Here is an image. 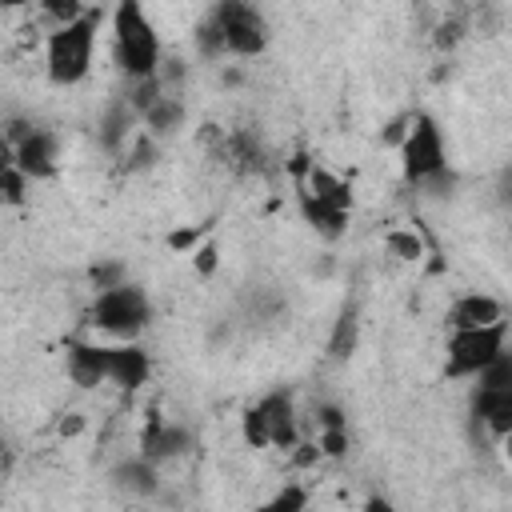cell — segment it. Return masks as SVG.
Here are the masks:
<instances>
[{
    "label": "cell",
    "instance_id": "obj_1",
    "mask_svg": "<svg viewBox=\"0 0 512 512\" xmlns=\"http://www.w3.org/2000/svg\"><path fill=\"white\" fill-rule=\"evenodd\" d=\"M112 56L128 80L156 76L164 48H160V32L148 20L140 0H116V8H112Z\"/></svg>",
    "mask_w": 512,
    "mask_h": 512
},
{
    "label": "cell",
    "instance_id": "obj_2",
    "mask_svg": "<svg viewBox=\"0 0 512 512\" xmlns=\"http://www.w3.org/2000/svg\"><path fill=\"white\" fill-rule=\"evenodd\" d=\"M100 20H104V12L88 8L80 20L48 32V40H44V72H48V80L56 88H72V84H80L92 72L96 40H100Z\"/></svg>",
    "mask_w": 512,
    "mask_h": 512
},
{
    "label": "cell",
    "instance_id": "obj_3",
    "mask_svg": "<svg viewBox=\"0 0 512 512\" xmlns=\"http://www.w3.org/2000/svg\"><path fill=\"white\" fill-rule=\"evenodd\" d=\"M152 320V300L140 284H112V288H100L88 304V324L96 332H108L116 340H136Z\"/></svg>",
    "mask_w": 512,
    "mask_h": 512
},
{
    "label": "cell",
    "instance_id": "obj_4",
    "mask_svg": "<svg viewBox=\"0 0 512 512\" xmlns=\"http://www.w3.org/2000/svg\"><path fill=\"white\" fill-rule=\"evenodd\" d=\"M400 168H404V180L416 188L424 184L428 176H436L440 168H448V148H444V132L440 124L428 116V112H412L408 116V132L400 140Z\"/></svg>",
    "mask_w": 512,
    "mask_h": 512
},
{
    "label": "cell",
    "instance_id": "obj_5",
    "mask_svg": "<svg viewBox=\"0 0 512 512\" xmlns=\"http://www.w3.org/2000/svg\"><path fill=\"white\" fill-rule=\"evenodd\" d=\"M508 348V320H496V324H480V328H452L448 336V360H444V372L452 380H464V376H476L492 356H500Z\"/></svg>",
    "mask_w": 512,
    "mask_h": 512
},
{
    "label": "cell",
    "instance_id": "obj_6",
    "mask_svg": "<svg viewBox=\"0 0 512 512\" xmlns=\"http://www.w3.org/2000/svg\"><path fill=\"white\" fill-rule=\"evenodd\" d=\"M220 32H224V48L236 60H252L268 48V20L252 0H216L212 8Z\"/></svg>",
    "mask_w": 512,
    "mask_h": 512
},
{
    "label": "cell",
    "instance_id": "obj_7",
    "mask_svg": "<svg viewBox=\"0 0 512 512\" xmlns=\"http://www.w3.org/2000/svg\"><path fill=\"white\" fill-rule=\"evenodd\" d=\"M152 376V360L136 340H116L104 344V380L116 384L120 392H136L144 388Z\"/></svg>",
    "mask_w": 512,
    "mask_h": 512
},
{
    "label": "cell",
    "instance_id": "obj_8",
    "mask_svg": "<svg viewBox=\"0 0 512 512\" xmlns=\"http://www.w3.org/2000/svg\"><path fill=\"white\" fill-rule=\"evenodd\" d=\"M56 156H60V148H56V136L48 132V128H32L28 136H20L16 144H12V160H16V168L28 176V180H48V176H56Z\"/></svg>",
    "mask_w": 512,
    "mask_h": 512
},
{
    "label": "cell",
    "instance_id": "obj_9",
    "mask_svg": "<svg viewBox=\"0 0 512 512\" xmlns=\"http://www.w3.org/2000/svg\"><path fill=\"white\" fill-rule=\"evenodd\" d=\"M260 416H264V432H268V448L288 452L300 440V420H296V404L288 392H268L256 400Z\"/></svg>",
    "mask_w": 512,
    "mask_h": 512
},
{
    "label": "cell",
    "instance_id": "obj_10",
    "mask_svg": "<svg viewBox=\"0 0 512 512\" xmlns=\"http://www.w3.org/2000/svg\"><path fill=\"white\" fill-rule=\"evenodd\" d=\"M188 452H192V432L184 424H168L160 416L148 420L144 440H140V456H148L152 464H168V460H180Z\"/></svg>",
    "mask_w": 512,
    "mask_h": 512
},
{
    "label": "cell",
    "instance_id": "obj_11",
    "mask_svg": "<svg viewBox=\"0 0 512 512\" xmlns=\"http://www.w3.org/2000/svg\"><path fill=\"white\" fill-rule=\"evenodd\" d=\"M472 416L492 440L504 444L512 436V388H476Z\"/></svg>",
    "mask_w": 512,
    "mask_h": 512
},
{
    "label": "cell",
    "instance_id": "obj_12",
    "mask_svg": "<svg viewBox=\"0 0 512 512\" xmlns=\"http://www.w3.org/2000/svg\"><path fill=\"white\" fill-rule=\"evenodd\" d=\"M64 372L76 388L92 392L104 384V344L92 340H68L64 344Z\"/></svg>",
    "mask_w": 512,
    "mask_h": 512
},
{
    "label": "cell",
    "instance_id": "obj_13",
    "mask_svg": "<svg viewBox=\"0 0 512 512\" xmlns=\"http://www.w3.org/2000/svg\"><path fill=\"white\" fill-rule=\"evenodd\" d=\"M496 320H504V304L492 292H464L448 308L452 328H480V324H496Z\"/></svg>",
    "mask_w": 512,
    "mask_h": 512
},
{
    "label": "cell",
    "instance_id": "obj_14",
    "mask_svg": "<svg viewBox=\"0 0 512 512\" xmlns=\"http://www.w3.org/2000/svg\"><path fill=\"white\" fill-rule=\"evenodd\" d=\"M112 484L128 496H156L160 492V464H152L148 456H128L112 468Z\"/></svg>",
    "mask_w": 512,
    "mask_h": 512
},
{
    "label": "cell",
    "instance_id": "obj_15",
    "mask_svg": "<svg viewBox=\"0 0 512 512\" xmlns=\"http://www.w3.org/2000/svg\"><path fill=\"white\" fill-rule=\"evenodd\" d=\"M296 188H304L308 196H316L320 204H332V208H344V212H352V188H348V180H340L336 172H328L324 164H308V172L300 176V184Z\"/></svg>",
    "mask_w": 512,
    "mask_h": 512
},
{
    "label": "cell",
    "instance_id": "obj_16",
    "mask_svg": "<svg viewBox=\"0 0 512 512\" xmlns=\"http://www.w3.org/2000/svg\"><path fill=\"white\" fill-rule=\"evenodd\" d=\"M184 100L176 96V92H160L144 112H140V124H144V132L148 136H172L180 124H184Z\"/></svg>",
    "mask_w": 512,
    "mask_h": 512
},
{
    "label": "cell",
    "instance_id": "obj_17",
    "mask_svg": "<svg viewBox=\"0 0 512 512\" xmlns=\"http://www.w3.org/2000/svg\"><path fill=\"white\" fill-rule=\"evenodd\" d=\"M300 212H304V220L316 228V232H324V236H340L344 232V224H348V212L344 208H332V204H320L316 196H308L304 188H300Z\"/></svg>",
    "mask_w": 512,
    "mask_h": 512
},
{
    "label": "cell",
    "instance_id": "obj_18",
    "mask_svg": "<svg viewBox=\"0 0 512 512\" xmlns=\"http://www.w3.org/2000/svg\"><path fill=\"white\" fill-rule=\"evenodd\" d=\"M356 344H360V316H356V308H344V312L336 316V324H332L328 356H332V360H348V356L356 352Z\"/></svg>",
    "mask_w": 512,
    "mask_h": 512
},
{
    "label": "cell",
    "instance_id": "obj_19",
    "mask_svg": "<svg viewBox=\"0 0 512 512\" xmlns=\"http://www.w3.org/2000/svg\"><path fill=\"white\" fill-rule=\"evenodd\" d=\"M84 12H88L84 0H36V20H40V28H48V32H56V28L80 20Z\"/></svg>",
    "mask_w": 512,
    "mask_h": 512
},
{
    "label": "cell",
    "instance_id": "obj_20",
    "mask_svg": "<svg viewBox=\"0 0 512 512\" xmlns=\"http://www.w3.org/2000/svg\"><path fill=\"white\" fill-rule=\"evenodd\" d=\"M192 48H196L200 60H224V56H228V48H224V32H220V24H216L212 12L196 24V32H192Z\"/></svg>",
    "mask_w": 512,
    "mask_h": 512
},
{
    "label": "cell",
    "instance_id": "obj_21",
    "mask_svg": "<svg viewBox=\"0 0 512 512\" xmlns=\"http://www.w3.org/2000/svg\"><path fill=\"white\" fill-rule=\"evenodd\" d=\"M384 248H388V256H396L404 264H420L424 260V240H420L416 228H388L384 232Z\"/></svg>",
    "mask_w": 512,
    "mask_h": 512
},
{
    "label": "cell",
    "instance_id": "obj_22",
    "mask_svg": "<svg viewBox=\"0 0 512 512\" xmlns=\"http://www.w3.org/2000/svg\"><path fill=\"white\" fill-rule=\"evenodd\" d=\"M476 388H512V352L504 348L500 356H492L480 372H476Z\"/></svg>",
    "mask_w": 512,
    "mask_h": 512
},
{
    "label": "cell",
    "instance_id": "obj_23",
    "mask_svg": "<svg viewBox=\"0 0 512 512\" xmlns=\"http://www.w3.org/2000/svg\"><path fill=\"white\" fill-rule=\"evenodd\" d=\"M316 448H320V460H340V456L348 452V424H328V428H320Z\"/></svg>",
    "mask_w": 512,
    "mask_h": 512
},
{
    "label": "cell",
    "instance_id": "obj_24",
    "mask_svg": "<svg viewBox=\"0 0 512 512\" xmlns=\"http://www.w3.org/2000/svg\"><path fill=\"white\" fill-rule=\"evenodd\" d=\"M240 436H244V444H248V448H268L264 416H260V408H256V404H252V408L240 416Z\"/></svg>",
    "mask_w": 512,
    "mask_h": 512
},
{
    "label": "cell",
    "instance_id": "obj_25",
    "mask_svg": "<svg viewBox=\"0 0 512 512\" xmlns=\"http://www.w3.org/2000/svg\"><path fill=\"white\" fill-rule=\"evenodd\" d=\"M120 280H128V276H124V264H116V260H100V264L88 268V284H92V292L112 288V284H120Z\"/></svg>",
    "mask_w": 512,
    "mask_h": 512
},
{
    "label": "cell",
    "instance_id": "obj_26",
    "mask_svg": "<svg viewBox=\"0 0 512 512\" xmlns=\"http://www.w3.org/2000/svg\"><path fill=\"white\" fill-rule=\"evenodd\" d=\"M464 12H452V16H444L440 24H436V48H456L460 40H464Z\"/></svg>",
    "mask_w": 512,
    "mask_h": 512
},
{
    "label": "cell",
    "instance_id": "obj_27",
    "mask_svg": "<svg viewBox=\"0 0 512 512\" xmlns=\"http://www.w3.org/2000/svg\"><path fill=\"white\" fill-rule=\"evenodd\" d=\"M24 184H28V176L16 164L0 168V196H4V204H20L24 200Z\"/></svg>",
    "mask_w": 512,
    "mask_h": 512
},
{
    "label": "cell",
    "instance_id": "obj_28",
    "mask_svg": "<svg viewBox=\"0 0 512 512\" xmlns=\"http://www.w3.org/2000/svg\"><path fill=\"white\" fill-rule=\"evenodd\" d=\"M204 236H208V224H188V228L168 232V236H164V244H168L172 252H192V248H196Z\"/></svg>",
    "mask_w": 512,
    "mask_h": 512
},
{
    "label": "cell",
    "instance_id": "obj_29",
    "mask_svg": "<svg viewBox=\"0 0 512 512\" xmlns=\"http://www.w3.org/2000/svg\"><path fill=\"white\" fill-rule=\"evenodd\" d=\"M188 256H192V268H196V276H204V280H208V276L216 272V264H220V248H216L212 240H200V244H196Z\"/></svg>",
    "mask_w": 512,
    "mask_h": 512
},
{
    "label": "cell",
    "instance_id": "obj_30",
    "mask_svg": "<svg viewBox=\"0 0 512 512\" xmlns=\"http://www.w3.org/2000/svg\"><path fill=\"white\" fill-rule=\"evenodd\" d=\"M304 504H308V492H304V488H296V484H292V488H284V492H276V496L268 500V508H276V512H284V508H288V512H296V508H304Z\"/></svg>",
    "mask_w": 512,
    "mask_h": 512
},
{
    "label": "cell",
    "instance_id": "obj_31",
    "mask_svg": "<svg viewBox=\"0 0 512 512\" xmlns=\"http://www.w3.org/2000/svg\"><path fill=\"white\" fill-rule=\"evenodd\" d=\"M404 132H408V116H396V120H388V124H384V132H380L384 148H400Z\"/></svg>",
    "mask_w": 512,
    "mask_h": 512
},
{
    "label": "cell",
    "instance_id": "obj_32",
    "mask_svg": "<svg viewBox=\"0 0 512 512\" xmlns=\"http://www.w3.org/2000/svg\"><path fill=\"white\" fill-rule=\"evenodd\" d=\"M56 432H60V436H80V432H84V416H80V412H68V416L56 424Z\"/></svg>",
    "mask_w": 512,
    "mask_h": 512
},
{
    "label": "cell",
    "instance_id": "obj_33",
    "mask_svg": "<svg viewBox=\"0 0 512 512\" xmlns=\"http://www.w3.org/2000/svg\"><path fill=\"white\" fill-rule=\"evenodd\" d=\"M12 460H16V452H12L8 436L0 432V480H8V472H12Z\"/></svg>",
    "mask_w": 512,
    "mask_h": 512
},
{
    "label": "cell",
    "instance_id": "obj_34",
    "mask_svg": "<svg viewBox=\"0 0 512 512\" xmlns=\"http://www.w3.org/2000/svg\"><path fill=\"white\" fill-rule=\"evenodd\" d=\"M28 4H36V0H0V8H28Z\"/></svg>",
    "mask_w": 512,
    "mask_h": 512
},
{
    "label": "cell",
    "instance_id": "obj_35",
    "mask_svg": "<svg viewBox=\"0 0 512 512\" xmlns=\"http://www.w3.org/2000/svg\"><path fill=\"white\" fill-rule=\"evenodd\" d=\"M448 4H456V8H460V4H464V0H448Z\"/></svg>",
    "mask_w": 512,
    "mask_h": 512
}]
</instances>
